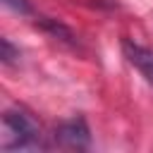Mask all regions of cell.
Masks as SVG:
<instances>
[{"label": "cell", "instance_id": "obj_2", "mask_svg": "<svg viewBox=\"0 0 153 153\" xmlns=\"http://www.w3.org/2000/svg\"><path fill=\"white\" fill-rule=\"evenodd\" d=\"M55 143L62 148H72V151H84L91 146V131L86 127V122L81 117L67 120L55 129Z\"/></svg>", "mask_w": 153, "mask_h": 153}, {"label": "cell", "instance_id": "obj_4", "mask_svg": "<svg viewBox=\"0 0 153 153\" xmlns=\"http://www.w3.org/2000/svg\"><path fill=\"white\" fill-rule=\"evenodd\" d=\"M0 57H2V62H5V65H12V62H14V57H19V50H17V48H12V43H10L7 38H2V53H0Z\"/></svg>", "mask_w": 153, "mask_h": 153}, {"label": "cell", "instance_id": "obj_1", "mask_svg": "<svg viewBox=\"0 0 153 153\" xmlns=\"http://www.w3.org/2000/svg\"><path fill=\"white\" fill-rule=\"evenodd\" d=\"M2 151H26L43 146V129L38 120L22 105H12L2 112Z\"/></svg>", "mask_w": 153, "mask_h": 153}, {"label": "cell", "instance_id": "obj_3", "mask_svg": "<svg viewBox=\"0 0 153 153\" xmlns=\"http://www.w3.org/2000/svg\"><path fill=\"white\" fill-rule=\"evenodd\" d=\"M122 53H124L127 62L134 65L148 84H153V50L143 48L139 43H131V41H122Z\"/></svg>", "mask_w": 153, "mask_h": 153}, {"label": "cell", "instance_id": "obj_5", "mask_svg": "<svg viewBox=\"0 0 153 153\" xmlns=\"http://www.w3.org/2000/svg\"><path fill=\"white\" fill-rule=\"evenodd\" d=\"M10 10H14V12H19V14H29L31 12V7H29V0H2Z\"/></svg>", "mask_w": 153, "mask_h": 153}]
</instances>
